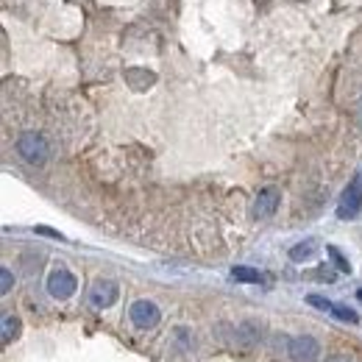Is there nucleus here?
I'll use <instances>...</instances> for the list:
<instances>
[{
	"mask_svg": "<svg viewBox=\"0 0 362 362\" xmlns=\"http://www.w3.org/2000/svg\"><path fill=\"white\" fill-rule=\"evenodd\" d=\"M357 298H360V301H362V290H360V293H357Z\"/></svg>",
	"mask_w": 362,
	"mask_h": 362,
	"instance_id": "obj_16",
	"label": "nucleus"
},
{
	"mask_svg": "<svg viewBox=\"0 0 362 362\" xmlns=\"http://www.w3.org/2000/svg\"><path fill=\"white\" fill-rule=\"evenodd\" d=\"M129 317H132V323H134L136 329H153L156 323H159V307L153 304V301H148V298H139L132 304V310H129Z\"/></svg>",
	"mask_w": 362,
	"mask_h": 362,
	"instance_id": "obj_4",
	"label": "nucleus"
},
{
	"mask_svg": "<svg viewBox=\"0 0 362 362\" xmlns=\"http://www.w3.org/2000/svg\"><path fill=\"white\" fill-rule=\"evenodd\" d=\"M45 287H47V293H50L53 298L67 301V298H70V296L78 290V279L67 271V268H56V271H50V276H47Z\"/></svg>",
	"mask_w": 362,
	"mask_h": 362,
	"instance_id": "obj_3",
	"label": "nucleus"
},
{
	"mask_svg": "<svg viewBox=\"0 0 362 362\" xmlns=\"http://www.w3.org/2000/svg\"><path fill=\"white\" fill-rule=\"evenodd\" d=\"M279 201H281L279 189H276V187H265V189L257 195L251 215H254L257 221H268V218H273V215H276V209H279Z\"/></svg>",
	"mask_w": 362,
	"mask_h": 362,
	"instance_id": "obj_7",
	"label": "nucleus"
},
{
	"mask_svg": "<svg viewBox=\"0 0 362 362\" xmlns=\"http://www.w3.org/2000/svg\"><path fill=\"white\" fill-rule=\"evenodd\" d=\"M37 234H45V237H56V240H62V234H59V231H53V228H45V226H37Z\"/></svg>",
	"mask_w": 362,
	"mask_h": 362,
	"instance_id": "obj_14",
	"label": "nucleus"
},
{
	"mask_svg": "<svg viewBox=\"0 0 362 362\" xmlns=\"http://www.w3.org/2000/svg\"><path fill=\"white\" fill-rule=\"evenodd\" d=\"M326 251H329V257H332V259H334V265H337V271H343V273H351V265H349V262H346V257H343V254H340V251H337V248H334V245H329V248H326Z\"/></svg>",
	"mask_w": 362,
	"mask_h": 362,
	"instance_id": "obj_12",
	"label": "nucleus"
},
{
	"mask_svg": "<svg viewBox=\"0 0 362 362\" xmlns=\"http://www.w3.org/2000/svg\"><path fill=\"white\" fill-rule=\"evenodd\" d=\"M231 276L237 279V281H248V284H259L265 276L259 271H254V268H245V265H237V268H231Z\"/></svg>",
	"mask_w": 362,
	"mask_h": 362,
	"instance_id": "obj_10",
	"label": "nucleus"
},
{
	"mask_svg": "<svg viewBox=\"0 0 362 362\" xmlns=\"http://www.w3.org/2000/svg\"><path fill=\"white\" fill-rule=\"evenodd\" d=\"M117 296H120V290H117V284L109 281V279H98L90 287V304L98 307V310H109V307L117 301Z\"/></svg>",
	"mask_w": 362,
	"mask_h": 362,
	"instance_id": "obj_6",
	"label": "nucleus"
},
{
	"mask_svg": "<svg viewBox=\"0 0 362 362\" xmlns=\"http://www.w3.org/2000/svg\"><path fill=\"white\" fill-rule=\"evenodd\" d=\"M313 307L317 310H323V313H332L334 317H340V320H346V323H357L360 315L354 313V310H349V307H343V304H334V301H329V298H320V296H310L307 298Z\"/></svg>",
	"mask_w": 362,
	"mask_h": 362,
	"instance_id": "obj_8",
	"label": "nucleus"
},
{
	"mask_svg": "<svg viewBox=\"0 0 362 362\" xmlns=\"http://www.w3.org/2000/svg\"><path fill=\"white\" fill-rule=\"evenodd\" d=\"M20 332V320L17 317H3V343H11V337H17Z\"/></svg>",
	"mask_w": 362,
	"mask_h": 362,
	"instance_id": "obj_11",
	"label": "nucleus"
},
{
	"mask_svg": "<svg viewBox=\"0 0 362 362\" xmlns=\"http://www.w3.org/2000/svg\"><path fill=\"white\" fill-rule=\"evenodd\" d=\"M17 153L28 165L40 168V165H45L47 156H50V145H47V139L40 132H25V134H20V139H17Z\"/></svg>",
	"mask_w": 362,
	"mask_h": 362,
	"instance_id": "obj_2",
	"label": "nucleus"
},
{
	"mask_svg": "<svg viewBox=\"0 0 362 362\" xmlns=\"http://www.w3.org/2000/svg\"><path fill=\"white\" fill-rule=\"evenodd\" d=\"M317 251L315 240H304V243H298V245H293L290 248V259L293 262H307V259H313Z\"/></svg>",
	"mask_w": 362,
	"mask_h": 362,
	"instance_id": "obj_9",
	"label": "nucleus"
},
{
	"mask_svg": "<svg viewBox=\"0 0 362 362\" xmlns=\"http://www.w3.org/2000/svg\"><path fill=\"white\" fill-rule=\"evenodd\" d=\"M11 284H14V276H11L8 268H3V271H0V293L6 296V293L11 290Z\"/></svg>",
	"mask_w": 362,
	"mask_h": 362,
	"instance_id": "obj_13",
	"label": "nucleus"
},
{
	"mask_svg": "<svg viewBox=\"0 0 362 362\" xmlns=\"http://www.w3.org/2000/svg\"><path fill=\"white\" fill-rule=\"evenodd\" d=\"M362 215V170L354 173V179L349 181V187L343 189L340 201H337V218L340 221H357Z\"/></svg>",
	"mask_w": 362,
	"mask_h": 362,
	"instance_id": "obj_1",
	"label": "nucleus"
},
{
	"mask_svg": "<svg viewBox=\"0 0 362 362\" xmlns=\"http://www.w3.org/2000/svg\"><path fill=\"white\" fill-rule=\"evenodd\" d=\"M290 360L293 362H315L317 354H320V346L313 334H298L290 340Z\"/></svg>",
	"mask_w": 362,
	"mask_h": 362,
	"instance_id": "obj_5",
	"label": "nucleus"
},
{
	"mask_svg": "<svg viewBox=\"0 0 362 362\" xmlns=\"http://www.w3.org/2000/svg\"><path fill=\"white\" fill-rule=\"evenodd\" d=\"M326 362H351L349 357H343V354H334V357H329Z\"/></svg>",
	"mask_w": 362,
	"mask_h": 362,
	"instance_id": "obj_15",
	"label": "nucleus"
}]
</instances>
